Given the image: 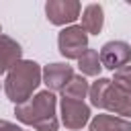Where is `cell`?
<instances>
[{"label": "cell", "mask_w": 131, "mask_h": 131, "mask_svg": "<svg viewBox=\"0 0 131 131\" xmlns=\"http://www.w3.org/2000/svg\"><path fill=\"white\" fill-rule=\"evenodd\" d=\"M55 94L51 90H41L25 104L14 106V115L20 123L33 127L35 131H57L59 121L55 117Z\"/></svg>", "instance_id": "1"}, {"label": "cell", "mask_w": 131, "mask_h": 131, "mask_svg": "<svg viewBox=\"0 0 131 131\" xmlns=\"http://www.w3.org/2000/svg\"><path fill=\"white\" fill-rule=\"evenodd\" d=\"M43 82V70L33 59H20L16 66L10 68L4 80V92L14 106L25 104L33 98V92Z\"/></svg>", "instance_id": "2"}, {"label": "cell", "mask_w": 131, "mask_h": 131, "mask_svg": "<svg viewBox=\"0 0 131 131\" xmlns=\"http://www.w3.org/2000/svg\"><path fill=\"white\" fill-rule=\"evenodd\" d=\"M90 104L96 108H104L111 115H119L121 119H131V94L117 88L113 80L98 78L90 86Z\"/></svg>", "instance_id": "3"}, {"label": "cell", "mask_w": 131, "mask_h": 131, "mask_svg": "<svg viewBox=\"0 0 131 131\" xmlns=\"http://www.w3.org/2000/svg\"><path fill=\"white\" fill-rule=\"evenodd\" d=\"M57 49L66 59H80L88 49V33L80 25H70L57 35Z\"/></svg>", "instance_id": "4"}, {"label": "cell", "mask_w": 131, "mask_h": 131, "mask_svg": "<svg viewBox=\"0 0 131 131\" xmlns=\"http://www.w3.org/2000/svg\"><path fill=\"white\" fill-rule=\"evenodd\" d=\"M82 4L78 0H47L45 2V16L51 25L63 27L72 25L80 18Z\"/></svg>", "instance_id": "5"}, {"label": "cell", "mask_w": 131, "mask_h": 131, "mask_svg": "<svg viewBox=\"0 0 131 131\" xmlns=\"http://www.w3.org/2000/svg\"><path fill=\"white\" fill-rule=\"evenodd\" d=\"M59 111H61V123L72 131L82 129L90 121V106L84 100H74V98L61 96L59 98Z\"/></svg>", "instance_id": "6"}, {"label": "cell", "mask_w": 131, "mask_h": 131, "mask_svg": "<svg viewBox=\"0 0 131 131\" xmlns=\"http://www.w3.org/2000/svg\"><path fill=\"white\" fill-rule=\"evenodd\" d=\"M100 63L102 68L115 72L131 61V45L125 41H108L100 47Z\"/></svg>", "instance_id": "7"}, {"label": "cell", "mask_w": 131, "mask_h": 131, "mask_svg": "<svg viewBox=\"0 0 131 131\" xmlns=\"http://www.w3.org/2000/svg\"><path fill=\"white\" fill-rule=\"evenodd\" d=\"M74 76V68L68 63H49L43 68V84L47 86V90L51 92H61L66 88V84L72 80Z\"/></svg>", "instance_id": "8"}, {"label": "cell", "mask_w": 131, "mask_h": 131, "mask_svg": "<svg viewBox=\"0 0 131 131\" xmlns=\"http://www.w3.org/2000/svg\"><path fill=\"white\" fill-rule=\"evenodd\" d=\"M20 59H23L20 45L8 35H0V76L8 74L10 68L16 66Z\"/></svg>", "instance_id": "9"}, {"label": "cell", "mask_w": 131, "mask_h": 131, "mask_svg": "<svg viewBox=\"0 0 131 131\" xmlns=\"http://www.w3.org/2000/svg\"><path fill=\"white\" fill-rule=\"evenodd\" d=\"M90 131H131V121L121 119L117 115H108V113H100L94 115L88 123Z\"/></svg>", "instance_id": "10"}, {"label": "cell", "mask_w": 131, "mask_h": 131, "mask_svg": "<svg viewBox=\"0 0 131 131\" xmlns=\"http://www.w3.org/2000/svg\"><path fill=\"white\" fill-rule=\"evenodd\" d=\"M82 29L86 31V33H90V35H98L100 31H102V25H104V10H102V6L100 4H96V2H92V4H88L84 10H82Z\"/></svg>", "instance_id": "11"}, {"label": "cell", "mask_w": 131, "mask_h": 131, "mask_svg": "<svg viewBox=\"0 0 131 131\" xmlns=\"http://www.w3.org/2000/svg\"><path fill=\"white\" fill-rule=\"evenodd\" d=\"M90 92V84L86 80V76L82 74H74L72 80L66 84V88L61 90V96L63 98H74V100H84Z\"/></svg>", "instance_id": "12"}, {"label": "cell", "mask_w": 131, "mask_h": 131, "mask_svg": "<svg viewBox=\"0 0 131 131\" xmlns=\"http://www.w3.org/2000/svg\"><path fill=\"white\" fill-rule=\"evenodd\" d=\"M78 68H80V74L82 76H98L100 70H102V63H100V55L96 49H86L84 55L78 59ZM100 78V76H98Z\"/></svg>", "instance_id": "13"}, {"label": "cell", "mask_w": 131, "mask_h": 131, "mask_svg": "<svg viewBox=\"0 0 131 131\" xmlns=\"http://www.w3.org/2000/svg\"><path fill=\"white\" fill-rule=\"evenodd\" d=\"M113 84H115L117 88H121V90H125V92L131 94V63H127V66H123V68H119V70H115Z\"/></svg>", "instance_id": "14"}, {"label": "cell", "mask_w": 131, "mask_h": 131, "mask_svg": "<svg viewBox=\"0 0 131 131\" xmlns=\"http://www.w3.org/2000/svg\"><path fill=\"white\" fill-rule=\"evenodd\" d=\"M0 131H23V127H18V125H14L10 121L0 119Z\"/></svg>", "instance_id": "15"}, {"label": "cell", "mask_w": 131, "mask_h": 131, "mask_svg": "<svg viewBox=\"0 0 131 131\" xmlns=\"http://www.w3.org/2000/svg\"><path fill=\"white\" fill-rule=\"evenodd\" d=\"M0 35H2V27H0Z\"/></svg>", "instance_id": "16"}, {"label": "cell", "mask_w": 131, "mask_h": 131, "mask_svg": "<svg viewBox=\"0 0 131 131\" xmlns=\"http://www.w3.org/2000/svg\"><path fill=\"white\" fill-rule=\"evenodd\" d=\"M23 131H27V129H23Z\"/></svg>", "instance_id": "17"}, {"label": "cell", "mask_w": 131, "mask_h": 131, "mask_svg": "<svg viewBox=\"0 0 131 131\" xmlns=\"http://www.w3.org/2000/svg\"><path fill=\"white\" fill-rule=\"evenodd\" d=\"M0 88H2V84H0Z\"/></svg>", "instance_id": "18"}]
</instances>
